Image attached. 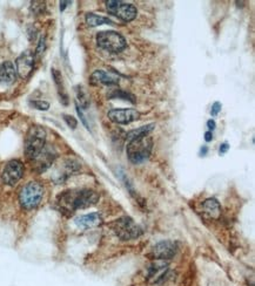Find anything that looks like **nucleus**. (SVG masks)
Here are the masks:
<instances>
[{
	"instance_id": "nucleus-1",
	"label": "nucleus",
	"mask_w": 255,
	"mask_h": 286,
	"mask_svg": "<svg viewBox=\"0 0 255 286\" xmlns=\"http://www.w3.org/2000/svg\"><path fill=\"white\" fill-rule=\"evenodd\" d=\"M99 202V195L91 189H72L57 197V205L65 215L70 216L79 209H86Z\"/></svg>"
},
{
	"instance_id": "nucleus-2",
	"label": "nucleus",
	"mask_w": 255,
	"mask_h": 286,
	"mask_svg": "<svg viewBox=\"0 0 255 286\" xmlns=\"http://www.w3.org/2000/svg\"><path fill=\"white\" fill-rule=\"evenodd\" d=\"M153 148V140L151 136H139L128 141V144L126 147L127 156L128 160L134 165L145 162L149 157Z\"/></svg>"
},
{
	"instance_id": "nucleus-3",
	"label": "nucleus",
	"mask_w": 255,
	"mask_h": 286,
	"mask_svg": "<svg viewBox=\"0 0 255 286\" xmlns=\"http://www.w3.org/2000/svg\"><path fill=\"white\" fill-rule=\"evenodd\" d=\"M25 156L29 161L34 160L46 146V130L41 126L30 127L25 137Z\"/></svg>"
},
{
	"instance_id": "nucleus-4",
	"label": "nucleus",
	"mask_w": 255,
	"mask_h": 286,
	"mask_svg": "<svg viewBox=\"0 0 255 286\" xmlns=\"http://www.w3.org/2000/svg\"><path fill=\"white\" fill-rule=\"evenodd\" d=\"M44 193L45 190L40 182L31 181L26 183L19 193V203L25 210L35 209L43 201Z\"/></svg>"
},
{
	"instance_id": "nucleus-5",
	"label": "nucleus",
	"mask_w": 255,
	"mask_h": 286,
	"mask_svg": "<svg viewBox=\"0 0 255 286\" xmlns=\"http://www.w3.org/2000/svg\"><path fill=\"white\" fill-rule=\"evenodd\" d=\"M111 227L121 241L137 240L143 235V229L131 217H127V216L115 219L111 224Z\"/></svg>"
},
{
	"instance_id": "nucleus-6",
	"label": "nucleus",
	"mask_w": 255,
	"mask_h": 286,
	"mask_svg": "<svg viewBox=\"0 0 255 286\" xmlns=\"http://www.w3.org/2000/svg\"><path fill=\"white\" fill-rule=\"evenodd\" d=\"M96 44L100 48L111 53H119L126 48V39L115 30H101L96 34Z\"/></svg>"
},
{
	"instance_id": "nucleus-7",
	"label": "nucleus",
	"mask_w": 255,
	"mask_h": 286,
	"mask_svg": "<svg viewBox=\"0 0 255 286\" xmlns=\"http://www.w3.org/2000/svg\"><path fill=\"white\" fill-rule=\"evenodd\" d=\"M106 8L109 13L125 23L133 21L138 15V10L134 5L120 1V0H110L106 2Z\"/></svg>"
},
{
	"instance_id": "nucleus-8",
	"label": "nucleus",
	"mask_w": 255,
	"mask_h": 286,
	"mask_svg": "<svg viewBox=\"0 0 255 286\" xmlns=\"http://www.w3.org/2000/svg\"><path fill=\"white\" fill-rule=\"evenodd\" d=\"M25 173V166L23 162L19 160H11L6 163L1 171V181L4 184L13 187L23 179Z\"/></svg>"
},
{
	"instance_id": "nucleus-9",
	"label": "nucleus",
	"mask_w": 255,
	"mask_h": 286,
	"mask_svg": "<svg viewBox=\"0 0 255 286\" xmlns=\"http://www.w3.org/2000/svg\"><path fill=\"white\" fill-rule=\"evenodd\" d=\"M57 152L52 146H45L44 149L38 154V156L32 160V168L35 173H45L47 169L53 165Z\"/></svg>"
},
{
	"instance_id": "nucleus-10",
	"label": "nucleus",
	"mask_w": 255,
	"mask_h": 286,
	"mask_svg": "<svg viewBox=\"0 0 255 286\" xmlns=\"http://www.w3.org/2000/svg\"><path fill=\"white\" fill-rule=\"evenodd\" d=\"M34 54L32 51H25L16 58V74L23 80L29 79L34 69Z\"/></svg>"
},
{
	"instance_id": "nucleus-11",
	"label": "nucleus",
	"mask_w": 255,
	"mask_h": 286,
	"mask_svg": "<svg viewBox=\"0 0 255 286\" xmlns=\"http://www.w3.org/2000/svg\"><path fill=\"white\" fill-rule=\"evenodd\" d=\"M109 119L113 123L116 124H128L137 121L140 118V113L132 108H125V109H112L107 114Z\"/></svg>"
},
{
	"instance_id": "nucleus-12",
	"label": "nucleus",
	"mask_w": 255,
	"mask_h": 286,
	"mask_svg": "<svg viewBox=\"0 0 255 286\" xmlns=\"http://www.w3.org/2000/svg\"><path fill=\"white\" fill-rule=\"evenodd\" d=\"M178 251V244L172 241H163L158 243L152 250V256L157 260L172 259Z\"/></svg>"
},
{
	"instance_id": "nucleus-13",
	"label": "nucleus",
	"mask_w": 255,
	"mask_h": 286,
	"mask_svg": "<svg viewBox=\"0 0 255 286\" xmlns=\"http://www.w3.org/2000/svg\"><path fill=\"white\" fill-rule=\"evenodd\" d=\"M168 272V264L165 260H157L152 264L148 269L147 279L151 284H158L165 279V276Z\"/></svg>"
},
{
	"instance_id": "nucleus-14",
	"label": "nucleus",
	"mask_w": 255,
	"mask_h": 286,
	"mask_svg": "<svg viewBox=\"0 0 255 286\" xmlns=\"http://www.w3.org/2000/svg\"><path fill=\"white\" fill-rule=\"evenodd\" d=\"M90 83L92 86H115L119 83V77H116L114 74L105 72L102 69L93 72L90 76Z\"/></svg>"
},
{
	"instance_id": "nucleus-15",
	"label": "nucleus",
	"mask_w": 255,
	"mask_h": 286,
	"mask_svg": "<svg viewBox=\"0 0 255 286\" xmlns=\"http://www.w3.org/2000/svg\"><path fill=\"white\" fill-rule=\"evenodd\" d=\"M16 80V71L11 61H4L0 65V82L4 85H12Z\"/></svg>"
},
{
	"instance_id": "nucleus-16",
	"label": "nucleus",
	"mask_w": 255,
	"mask_h": 286,
	"mask_svg": "<svg viewBox=\"0 0 255 286\" xmlns=\"http://www.w3.org/2000/svg\"><path fill=\"white\" fill-rule=\"evenodd\" d=\"M102 223V217L99 212H92L88 215L80 216L76 219V224L81 229H91Z\"/></svg>"
},
{
	"instance_id": "nucleus-17",
	"label": "nucleus",
	"mask_w": 255,
	"mask_h": 286,
	"mask_svg": "<svg viewBox=\"0 0 255 286\" xmlns=\"http://www.w3.org/2000/svg\"><path fill=\"white\" fill-rule=\"evenodd\" d=\"M78 170H79V165H78V162H76L74 160H66L65 162L63 163L62 171H60V174H58V177L55 181L60 184V183L65 182L71 175L77 173Z\"/></svg>"
},
{
	"instance_id": "nucleus-18",
	"label": "nucleus",
	"mask_w": 255,
	"mask_h": 286,
	"mask_svg": "<svg viewBox=\"0 0 255 286\" xmlns=\"http://www.w3.org/2000/svg\"><path fill=\"white\" fill-rule=\"evenodd\" d=\"M202 209L207 216L213 219H219L221 216V207L218 199L208 198L202 203Z\"/></svg>"
},
{
	"instance_id": "nucleus-19",
	"label": "nucleus",
	"mask_w": 255,
	"mask_h": 286,
	"mask_svg": "<svg viewBox=\"0 0 255 286\" xmlns=\"http://www.w3.org/2000/svg\"><path fill=\"white\" fill-rule=\"evenodd\" d=\"M52 77H53L55 87H57L58 94H59L60 101H62L63 105H68V95L66 94L65 87H64V81H63V75L58 69L52 68Z\"/></svg>"
},
{
	"instance_id": "nucleus-20",
	"label": "nucleus",
	"mask_w": 255,
	"mask_h": 286,
	"mask_svg": "<svg viewBox=\"0 0 255 286\" xmlns=\"http://www.w3.org/2000/svg\"><path fill=\"white\" fill-rule=\"evenodd\" d=\"M85 20H86V24L91 27L100 26V25H106V24L109 25L114 24L111 19L106 18V16L94 15V13H87V15H85Z\"/></svg>"
},
{
	"instance_id": "nucleus-21",
	"label": "nucleus",
	"mask_w": 255,
	"mask_h": 286,
	"mask_svg": "<svg viewBox=\"0 0 255 286\" xmlns=\"http://www.w3.org/2000/svg\"><path fill=\"white\" fill-rule=\"evenodd\" d=\"M74 90H76V96L78 101L77 105L80 108H82V109H86L88 107V105H90V99H88V95L84 90V87L82 86H76Z\"/></svg>"
},
{
	"instance_id": "nucleus-22",
	"label": "nucleus",
	"mask_w": 255,
	"mask_h": 286,
	"mask_svg": "<svg viewBox=\"0 0 255 286\" xmlns=\"http://www.w3.org/2000/svg\"><path fill=\"white\" fill-rule=\"evenodd\" d=\"M107 98L109 99H120V100H124V101L132 102V104H134L135 102L134 96H133L131 93H128V91H126L124 90H112L109 94H107Z\"/></svg>"
},
{
	"instance_id": "nucleus-23",
	"label": "nucleus",
	"mask_w": 255,
	"mask_h": 286,
	"mask_svg": "<svg viewBox=\"0 0 255 286\" xmlns=\"http://www.w3.org/2000/svg\"><path fill=\"white\" fill-rule=\"evenodd\" d=\"M155 124L154 123H151V124H147V126H143L140 127V128L138 129H134V130H131V132L127 134V140H132V138L134 137H139V136H147L149 134V133L152 132V130L154 129Z\"/></svg>"
},
{
	"instance_id": "nucleus-24",
	"label": "nucleus",
	"mask_w": 255,
	"mask_h": 286,
	"mask_svg": "<svg viewBox=\"0 0 255 286\" xmlns=\"http://www.w3.org/2000/svg\"><path fill=\"white\" fill-rule=\"evenodd\" d=\"M31 11L33 15H40L46 11V4L43 1H33L31 5Z\"/></svg>"
},
{
	"instance_id": "nucleus-25",
	"label": "nucleus",
	"mask_w": 255,
	"mask_h": 286,
	"mask_svg": "<svg viewBox=\"0 0 255 286\" xmlns=\"http://www.w3.org/2000/svg\"><path fill=\"white\" fill-rule=\"evenodd\" d=\"M30 105H32L34 109H38V110H48L49 109V104L46 101H40V100H34V101H31L30 102Z\"/></svg>"
},
{
	"instance_id": "nucleus-26",
	"label": "nucleus",
	"mask_w": 255,
	"mask_h": 286,
	"mask_svg": "<svg viewBox=\"0 0 255 286\" xmlns=\"http://www.w3.org/2000/svg\"><path fill=\"white\" fill-rule=\"evenodd\" d=\"M64 120H65L66 123H67V126L70 127L71 129H76L78 127V121L76 118H73L72 115H67V114H64L63 115Z\"/></svg>"
},
{
	"instance_id": "nucleus-27",
	"label": "nucleus",
	"mask_w": 255,
	"mask_h": 286,
	"mask_svg": "<svg viewBox=\"0 0 255 286\" xmlns=\"http://www.w3.org/2000/svg\"><path fill=\"white\" fill-rule=\"evenodd\" d=\"M45 49H46V38L41 37L40 40H39L37 49H35V55H37V57H40V55L44 54Z\"/></svg>"
},
{
	"instance_id": "nucleus-28",
	"label": "nucleus",
	"mask_w": 255,
	"mask_h": 286,
	"mask_svg": "<svg viewBox=\"0 0 255 286\" xmlns=\"http://www.w3.org/2000/svg\"><path fill=\"white\" fill-rule=\"evenodd\" d=\"M221 108H223V105H221L220 102H214L212 105V109H210V115L217 116L221 112Z\"/></svg>"
},
{
	"instance_id": "nucleus-29",
	"label": "nucleus",
	"mask_w": 255,
	"mask_h": 286,
	"mask_svg": "<svg viewBox=\"0 0 255 286\" xmlns=\"http://www.w3.org/2000/svg\"><path fill=\"white\" fill-rule=\"evenodd\" d=\"M76 107H77V112H78V115H79V116H80V119H81L82 123L85 124V127H86V128H87V129H90V127H88V124H87V121H86V119H85L84 114H82L81 109H80V107H79V105H78L77 104H76Z\"/></svg>"
},
{
	"instance_id": "nucleus-30",
	"label": "nucleus",
	"mask_w": 255,
	"mask_h": 286,
	"mask_svg": "<svg viewBox=\"0 0 255 286\" xmlns=\"http://www.w3.org/2000/svg\"><path fill=\"white\" fill-rule=\"evenodd\" d=\"M228 149H229V146H228V143H223L220 146V149H219V152H220V155H223V154H226L227 151H228Z\"/></svg>"
},
{
	"instance_id": "nucleus-31",
	"label": "nucleus",
	"mask_w": 255,
	"mask_h": 286,
	"mask_svg": "<svg viewBox=\"0 0 255 286\" xmlns=\"http://www.w3.org/2000/svg\"><path fill=\"white\" fill-rule=\"evenodd\" d=\"M215 127H217V123H215L214 120L207 121V128L209 129V132H213V130L215 129Z\"/></svg>"
},
{
	"instance_id": "nucleus-32",
	"label": "nucleus",
	"mask_w": 255,
	"mask_h": 286,
	"mask_svg": "<svg viewBox=\"0 0 255 286\" xmlns=\"http://www.w3.org/2000/svg\"><path fill=\"white\" fill-rule=\"evenodd\" d=\"M212 140H213V133L209 132V130L205 133V141H206V142H210Z\"/></svg>"
},
{
	"instance_id": "nucleus-33",
	"label": "nucleus",
	"mask_w": 255,
	"mask_h": 286,
	"mask_svg": "<svg viewBox=\"0 0 255 286\" xmlns=\"http://www.w3.org/2000/svg\"><path fill=\"white\" fill-rule=\"evenodd\" d=\"M207 151H208V148H207L206 146H204L201 148V151H200V155H201V156H206Z\"/></svg>"
},
{
	"instance_id": "nucleus-34",
	"label": "nucleus",
	"mask_w": 255,
	"mask_h": 286,
	"mask_svg": "<svg viewBox=\"0 0 255 286\" xmlns=\"http://www.w3.org/2000/svg\"><path fill=\"white\" fill-rule=\"evenodd\" d=\"M70 4V1H60V11H64L66 8V6Z\"/></svg>"
}]
</instances>
